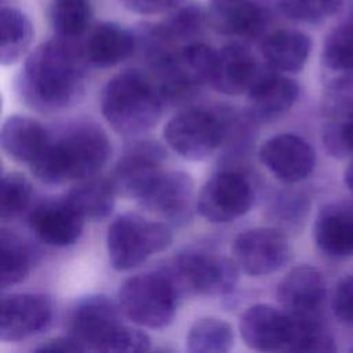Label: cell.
I'll list each match as a JSON object with an SVG mask.
<instances>
[{"mask_svg":"<svg viewBox=\"0 0 353 353\" xmlns=\"http://www.w3.org/2000/svg\"><path fill=\"white\" fill-rule=\"evenodd\" d=\"M116 196L110 181L83 179L66 193L65 200L85 221H103L112 214Z\"/></svg>","mask_w":353,"mask_h":353,"instance_id":"26","label":"cell"},{"mask_svg":"<svg viewBox=\"0 0 353 353\" xmlns=\"http://www.w3.org/2000/svg\"><path fill=\"white\" fill-rule=\"evenodd\" d=\"M168 273L181 291L210 296L230 292L239 281V266L234 261L199 251L179 254Z\"/></svg>","mask_w":353,"mask_h":353,"instance_id":"8","label":"cell"},{"mask_svg":"<svg viewBox=\"0 0 353 353\" xmlns=\"http://www.w3.org/2000/svg\"><path fill=\"white\" fill-rule=\"evenodd\" d=\"M84 221L65 199L44 201L29 215V226L34 236L51 247L74 244L83 234Z\"/></svg>","mask_w":353,"mask_h":353,"instance_id":"22","label":"cell"},{"mask_svg":"<svg viewBox=\"0 0 353 353\" xmlns=\"http://www.w3.org/2000/svg\"><path fill=\"white\" fill-rule=\"evenodd\" d=\"M91 0H51L50 23L58 37L77 40L88 32L92 19Z\"/></svg>","mask_w":353,"mask_h":353,"instance_id":"28","label":"cell"},{"mask_svg":"<svg viewBox=\"0 0 353 353\" xmlns=\"http://www.w3.org/2000/svg\"><path fill=\"white\" fill-rule=\"evenodd\" d=\"M51 135L34 119L21 114L10 116L1 127V148L4 153L29 165L43 153Z\"/></svg>","mask_w":353,"mask_h":353,"instance_id":"24","label":"cell"},{"mask_svg":"<svg viewBox=\"0 0 353 353\" xmlns=\"http://www.w3.org/2000/svg\"><path fill=\"white\" fill-rule=\"evenodd\" d=\"M119 3L130 12L139 15H156L170 12L181 6L182 0H119Z\"/></svg>","mask_w":353,"mask_h":353,"instance_id":"40","label":"cell"},{"mask_svg":"<svg viewBox=\"0 0 353 353\" xmlns=\"http://www.w3.org/2000/svg\"><path fill=\"white\" fill-rule=\"evenodd\" d=\"M110 152V141L99 125L77 123L51 137L30 170L39 181L50 185L83 181L105 165Z\"/></svg>","mask_w":353,"mask_h":353,"instance_id":"2","label":"cell"},{"mask_svg":"<svg viewBox=\"0 0 353 353\" xmlns=\"http://www.w3.org/2000/svg\"><path fill=\"white\" fill-rule=\"evenodd\" d=\"M343 0H277L279 10L290 19L319 23L335 15Z\"/></svg>","mask_w":353,"mask_h":353,"instance_id":"36","label":"cell"},{"mask_svg":"<svg viewBox=\"0 0 353 353\" xmlns=\"http://www.w3.org/2000/svg\"><path fill=\"white\" fill-rule=\"evenodd\" d=\"M36 352H84L83 346L69 334L65 336H57L51 338L46 342H43L40 346L34 349Z\"/></svg>","mask_w":353,"mask_h":353,"instance_id":"41","label":"cell"},{"mask_svg":"<svg viewBox=\"0 0 353 353\" xmlns=\"http://www.w3.org/2000/svg\"><path fill=\"white\" fill-rule=\"evenodd\" d=\"M32 199V186L28 178L17 171L3 174L0 185V216L11 221L23 212Z\"/></svg>","mask_w":353,"mask_h":353,"instance_id":"35","label":"cell"},{"mask_svg":"<svg viewBox=\"0 0 353 353\" xmlns=\"http://www.w3.org/2000/svg\"><path fill=\"white\" fill-rule=\"evenodd\" d=\"M33 255L30 248L12 232L0 234V285L3 290L21 283L30 272Z\"/></svg>","mask_w":353,"mask_h":353,"instance_id":"29","label":"cell"},{"mask_svg":"<svg viewBox=\"0 0 353 353\" xmlns=\"http://www.w3.org/2000/svg\"><path fill=\"white\" fill-rule=\"evenodd\" d=\"M150 349V338L146 332L120 325L110 338L105 352H146Z\"/></svg>","mask_w":353,"mask_h":353,"instance_id":"39","label":"cell"},{"mask_svg":"<svg viewBox=\"0 0 353 353\" xmlns=\"http://www.w3.org/2000/svg\"><path fill=\"white\" fill-rule=\"evenodd\" d=\"M229 132V116L210 109L189 108L172 116L164 127L167 145L192 161L210 157Z\"/></svg>","mask_w":353,"mask_h":353,"instance_id":"6","label":"cell"},{"mask_svg":"<svg viewBox=\"0 0 353 353\" xmlns=\"http://www.w3.org/2000/svg\"><path fill=\"white\" fill-rule=\"evenodd\" d=\"M343 182L345 186L349 189V192L353 194V160L349 163L343 172Z\"/></svg>","mask_w":353,"mask_h":353,"instance_id":"42","label":"cell"},{"mask_svg":"<svg viewBox=\"0 0 353 353\" xmlns=\"http://www.w3.org/2000/svg\"><path fill=\"white\" fill-rule=\"evenodd\" d=\"M331 309L339 323L353 325V274L343 276L335 284Z\"/></svg>","mask_w":353,"mask_h":353,"instance_id":"38","label":"cell"},{"mask_svg":"<svg viewBox=\"0 0 353 353\" xmlns=\"http://www.w3.org/2000/svg\"><path fill=\"white\" fill-rule=\"evenodd\" d=\"M310 212L309 197L299 190H280L270 200L268 215L283 232L299 230Z\"/></svg>","mask_w":353,"mask_h":353,"instance_id":"32","label":"cell"},{"mask_svg":"<svg viewBox=\"0 0 353 353\" xmlns=\"http://www.w3.org/2000/svg\"><path fill=\"white\" fill-rule=\"evenodd\" d=\"M325 152L335 159L353 157V116L327 120L321 131Z\"/></svg>","mask_w":353,"mask_h":353,"instance_id":"37","label":"cell"},{"mask_svg":"<svg viewBox=\"0 0 353 353\" xmlns=\"http://www.w3.org/2000/svg\"><path fill=\"white\" fill-rule=\"evenodd\" d=\"M299 91V84L283 72L262 69L247 92L250 116L265 123L274 121L295 105Z\"/></svg>","mask_w":353,"mask_h":353,"instance_id":"19","label":"cell"},{"mask_svg":"<svg viewBox=\"0 0 353 353\" xmlns=\"http://www.w3.org/2000/svg\"><path fill=\"white\" fill-rule=\"evenodd\" d=\"M261 70L251 50L234 41L215 50L210 84L225 95H240L248 92Z\"/></svg>","mask_w":353,"mask_h":353,"instance_id":"21","label":"cell"},{"mask_svg":"<svg viewBox=\"0 0 353 353\" xmlns=\"http://www.w3.org/2000/svg\"><path fill=\"white\" fill-rule=\"evenodd\" d=\"M325 295V280L310 265L292 268L277 285V299L292 317H319Z\"/></svg>","mask_w":353,"mask_h":353,"instance_id":"18","label":"cell"},{"mask_svg":"<svg viewBox=\"0 0 353 353\" xmlns=\"http://www.w3.org/2000/svg\"><path fill=\"white\" fill-rule=\"evenodd\" d=\"M320 110L327 120L353 116V74H334L327 80Z\"/></svg>","mask_w":353,"mask_h":353,"instance_id":"34","label":"cell"},{"mask_svg":"<svg viewBox=\"0 0 353 353\" xmlns=\"http://www.w3.org/2000/svg\"><path fill=\"white\" fill-rule=\"evenodd\" d=\"M261 163L281 182L306 179L316 165V152L305 138L284 132L269 138L259 149Z\"/></svg>","mask_w":353,"mask_h":353,"instance_id":"17","label":"cell"},{"mask_svg":"<svg viewBox=\"0 0 353 353\" xmlns=\"http://www.w3.org/2000/svg\"><path fill=\"white\" fill-rule=\"evenodd\" d=\"M4 1H6V0H1V3H4Z\"/></svg>","mask_w":353,"mask_h":353,"instance_id":"43","label":"cell"},{"mask_svg":"<svg viewBox=\"0 0 353 353\" xmlns=\"http://www.w3.org/2000/svg\"><path fill=\"white\" fill-rule=\"evenodd\" d=\"M321 63L334 74H353V15L327 34Z\"/></svg>","mask_w":353,"mask_h":353,"instance_id":"31","label":"cell"},{"mask_svg":"<svg viewBox=\"0 0 353 353\" xmlns=\"http://www.w3.org/2000/svg\"><path fill=\"white\" fill-rule=\"evenodd\" d=\"M215 50L192 41L154 65V81L165 103H179L210 84Z\"/></svg>","mask_w":353,"mask_h":353,"instance_id":"7","label":"cell"},{"mask_svg":"<svg viewBox=\"0 0 353 353\" xmlns=\"http://www.w3.org/2000/svg\"><path fill=\"white\" fill-rule=\"evenodd\" d=\"M165 152L159 142L138 141L131 143L119 159L109 179L116 194L139 199L163 171Z\"/></svg>","mask_w":353,"mask_h":353,"instance_id":"12","label":"cell"},{"mask_svg":"<svg viewBox=\"0 0 353 353\" xmlns=\"http://www.w3.org/2000/svg\"><path fill=\"white\" fill-rule=\"evenodd\" d=\"M172 243L168 223L154 222L135 212L119 215L109 226L106 247L113 269L124 272L143 263Z\"/></svg>","mask_w":353,"mask_h":353,"instance_id":"5","label":"cell"},{"mask_svg":"<svg viewBox=\"0 0 353 353\" xmlns=\"http://www.w3.org/2000/svg\"><path fill=\"white\" fill-rule=\"evenodd\" d=\"M0 63L8 66L19 61L33 40V25L29 17L14 7L3 6L0 10Z\"/></svg>","mask_w":353,"mask_h":353,"instance_id":"27","label":"cell"},{"mask_svg":"<svg viewBox=\"0 0 353 353\" xmlns=\"http://www.w3.org/2000/svg\"><path fill=\"white\" fill-rule=\"evenodd\" d=\"M194 185L183 171H161L138 199L146 211L172 225H183L192 216Z\"/></svg>","mask_w":353,"mask_h":353,"instance_id":"13","label":"cell"},{"mask_svg":"<svg viewBox=\"0 0 353 353\" xmlns=\"http://www.w3.org/2000/svg\"><path fill=\"white\" fill-rule=\"evenodd\" d=\"M207 19L219 34L255 39L272 21L270 0H208Z\"/></svg>","mask_w":353,"mask_h":353,"instance_id":"14","label":"cell"},{"mask_svg":"<svg viewBox=\"0 0 353 353\" xmlns=\"http://www.w3.org/2000/svg\"><path fill=\"white\" fill-rule=\"evenodd\" d=\"M313 240L319 251L334 259L353 256V201L324 204L313 223Z\"/></svg>","mask_w":353,"mask_h":353,"instance_id":"20","label":"cell"},{"mask_svg":"<svg viewBox=\"0 0 353 353\" xmlns=\"http://www.w3.org/2000/svg\"><path fill=\"white\" fill-rule=\"evenodd\" d=\"M54 314V306L43 294H10L1 298L0 339L17 342L44 331Z\"/></svg>","mask_w":353,"mask_h":353,"instance_id":"15","label":"cell"},{"mask_svg":"<svg viewBox=\"0 0 353 353\" xmlns=\"http://www.w3.org/2000/svg\"><path fill=\"white\" fill-rule=\"evenodd\" d=\"M239 330L248 347L258 352H283L290 350L294 320L284 309L256 303L241 314Z\"/></svg>","mask_w":353,"mask_h":353,"instance_id":"16","label":"cell"},{"mask_svg":"<svg viewBox=\"0 0 353 353\" xmlns=\"http://www.w3.org/2000/svg\"><path fill=\"white\" fill-rule=\"evenodd\" d=\"M291 316V314H290ZM292 317V316H291ZM294 334L290 350L291 352H316L332 353L336 352L335 338L325 324L319 317H292Z\"/></svg>","mask_w":353,"mask_h":353,"instance_id":"33","label":"cell"},{"mask_svg":"<svg viewBox=\"0 0 353 353\" xmlns=\"http://www.w3.org/2000/svg\"><path fill=\"white\" fill-rule=\"evenodd\" d=\"M87 65L77 40L57 36L28 55L17 79V90L23 102L37 110L68 108L84 92Z\"/></svg>","mask_w":353,"mask_h":353,"instance_id":"1","label":"cell"},{"mask_svg":"<svg viewBox=\"0 0 353 353\" xmlns=\"http://www.w3.org/2000/svg\"><path fill=\"white\" fill-rule=\"evenodd\" d=\"M254 200L252 183L244 174L222 170L203 185L197 199V211L210 222L226 223L245 215Z\"/></svg>","mask_w":353,"mask_h":353,"instance_id":"9","label":"cell"},{"mask_svg":"<svg viewBox=\"0 0 353 353\" xmlns=\"http://www.w3.org/2000/svg\"><path fill=\"white\" fill-rule=\"evenodd\" d=\"M164 103L154 77L138 69L113 76L101 97L103 117L116 132L125 137L139 135L156 125Z\"/></svg>","mask_w":353,"mask_h":353,"instance_id":"3","label":"cell"},{"mask_svg":"<svg viewBox=\"0 0 353 353\" xmlns=\"http://www.w3.org/2000/svg\"><path fill=\"white\" fill-rule=\"evenodd\" d=\"M120 306L105 295H88L77 301L69 320V335L84 349L105 352L116 330L123 325Z\"/></svg>","mask_w":353,"mask_h":353,"instance_id":"11","label":"cell"},{"mask_svg":"<svg viewBox=\"0 0 353 353\" xmlns=\"http://www.w3.org/2000/svg\"><path fill=\"white\" fill-rule=\"evenodd\" d=\"M237 266L250 276H268L283 269L292 258L285 233L277 228H255L240 233L233 243Z\"/></svg>","mask_w":353,"mask_h":353,"instance_id":"10","label":"cell"},{"mask_svg":"<svg viewBox=\"0 0 353 353\" xmlns=\"http://www.w3.org/2000/svg\"><path fill=\"white\" fill-rule=\"evenodd\" d=\"M179 287L168 272H150L127 279L119 290L121 313L146 328L167 327L176 312Z\"/></svg>","mask_w":353,"mask_h":353,"instance_id":"4","label":"cell"},{"mask_svg":"<svg viewBox=\"0 0 353 353\" xmlns=\"http://www.w3.org/2000/svg\"><path fill=\"white\" fill-rule=\"evenodd\" d=\"M81 48L88 65L116 66L138 48V36L117 22H101L88 30Z\"/></svg>","mask_w":353,"mask_h":353,"instance_id":"23","label":"cell"},{"mask_svg":"<svg viewBox=\"0 0 353 353\" xmlns=\"http://www.w3.org/2000/svg\"><path fill=\"white\" fill-rule=\"evenodd\" d=\"M232 346L233 328L221 319H200L186 335V349L192 353H226Z\"/></svg>","mask_w":353,"mask_h":353,"instance_id":"30","label":"cell"},{"mask_svg":"<svg viewBox=\"0 0 353 353\" xmlns=\"http://www.w3.org/2000/svg\"><path fill=\"white\" fill-rule=\"evenodd\" d=\"M261 52L269 68L283 73H296L310 57L312 40L301 30L277 29L262 40Z\"/></svg>","mask_w":353,"mask_h":353,"instance_id":"25","label":"cell"}]
</instances>
